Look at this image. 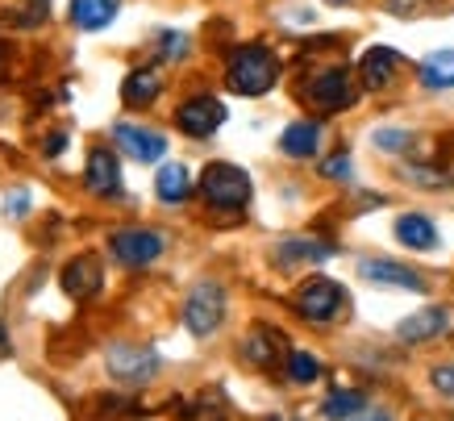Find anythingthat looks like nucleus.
I'll use <instances>...</instances> for the list:
<instances>
[{"label": "nucleus", "mask_w": 454, "mask_h": 421, "mask_svg": "<svg viewBox=\"0 0 454 421\" xmlns=\"http://www.w3.org/2000/svg\"><path fill=\"white\" fill-rule=\"evenodd\" d=\"M421 83L426 88H454V46L450 51H434L421 63Z\"/></svg>", "instance_id": "21"}, {"label": "nucleus", "mask_w": 454, "mask_h": 421, "mask_svg": "<svg viewBox=\"0 0 454 421\" xmlns=\"http://www.w3.org/2000/svg\"><path fill=\"white\" fill-rule=\"evenodd\" d=\"M450 330V313L446 309H421L413 313V317H404L396 326V338L404 342H426V338H438V334H446Z\"/></svg>", "instance_id": "13"}, {"label": "nucleus", "mask_w": 454, "mask_h": 421, "mask_svg": "<svg viewBox=\"0 0 454 421\" xmlns=\"http://www.w3.org/2000/svg\"><path fill=\"white\" fill-rule=\"evenodd\" d=\"M358 275L372 280V284H384V288H409V292H426V280L404 267V263H392V258H363L358 263Z\"/></svg>", "instance_id": "10"}, {"label": "nucleus", "mask_w": 454, "mask_h": 421, "mask_svg": "<svg viewBox=\"0 0 454 421\" xmlns=\"http://www.w3.org/2000/svg\"><path fill=\"white\" fill-rule=\"evenodd\" d=\"M396 68H400V55L392 51V46H372V51L363 55V63H358V71H363V83H367V88H384V83H392Z\"/></svg>", "instance_id": "15"}, {"label": "nucleus", "mask_w": 454, "mask_h": 421, "mask_svg": "<svg viewBox=\"0 0 454 421\" xmlns=\"http://www.w3.org/2000/svg\"><path fill=\"white\" fill-rule=\"evenodd\" d=\"M200 192L213 209H242L250 201V176L234 163H208L200 176Z\"/></svg>", "instance_id": "2"}, {"label": "nucleus", "mask_w": 454, "mask_h": 421, "mask_svg": "<svg viewBox=\"0 0 454 421\" xmlns=\"http://www.w3.org/2000/svg\"><path fill=\"white\" fill-rule=\"evenodd\" d=\"M279 75V63L267 46H238L230 55V68H225V80L230 88L242 96H262L271 92V83Z\"/></svg>", "instance_id": "1"}, {"label": "nucleus", "mask_w": 454, "mask_h": 421, "mask_svg": "<svg viewBox=\"0 0 454 421\" xmlns=\"http://www.w3.org/2000/svg\"><path fill=\"white\" fill-rule=\"evenodd\" d=\"M296 309H301L309 322L325 326V322H333V317H342L346 292H342V284H333V280H325V275H317V280H309V284L301 288Z\"/></svg>", "instance_id": "4"}, {"label": "nucleus", "mask_w": 454, "mask_h": 421, "mask_svg": "<svg viewBox=\"0 0 454 421\" xmlns=\"http://www.w3.org/2000/svg\"><path fill=\"white\" fill-rule=\"evenodd\" d=\"M325 176H330V179H346V176H350V159H346V155L330 159V163H325Z\"/></svg>", "instance_id": "29"}, {"label": "nucleus", "mask_w": 454, "mask_h": 421, "mask_svg": "<svg viewBox=\"0 0 454 421\" xmlns=\"http://www.w3.org/2000/svg\"><path fill=\"white\" fill-rule=\"evenodd\" d=\"M279 263H301V258H309V263H321V258L333 255L330 242H313V238H288V242H279Z\"/></svg>", "instance_id": "22"}, {"label": "nucleus", "mask_w": 454, "mask_h": 421, "mask_svg": "<svg viewBox=\"0 0 454 421\" xmlns=\"http://www.w3.org/2000/svg\"><path fill=\"white\" fill-rule=\"evenodd\" d=\"M188 171H184V163H167L159 167V179H154V192H159V201L163 204H179L188 201Z\"/></svg>", "instance_id": "18"}, {"label": "nucleus", "mask_w": 454, "mask_h": 421, "mask_svg": "<svg viewBox=\"0 0 454 421\" xmlns=\"http://www.w3.org/2000/svg\"><path fill=\"white\" fill-rule=\"evenodd\" d=\"M317 147H321V125L317 122H292L284 134H279V150L288 159H313Z\"/></svg>", "instance_id": "14"}, {"label": "nucleus", "mask_w": 454, "mask_h": 421, "mask_svg": "<svg viewBox=\"0 0 454 421\" xmlns=\"http://www.w3.org/2000/svg\"><path fill=\"white\" fill-rule=\"evenodd\" d=\"M358 421H392L387 413H367V417H358Z\"/></svg>", "instance_id": "32"}, {"label": "nucleus", "mask_w": 454, "mask_h": 421, "mask_svg": "<svg viewBox=\"0 0 454 421\" xmlns=\"http://www.w3.org/2000/svg\"><path fill=\"white\" fill-rule=\"evenodd\" d=\"M279 334L276 330H267V326H259L254 334L247 338V346H242V354H247V363H254V367H271L276 363V354H279Z\"/></svg>", "instance_id": "20"}, {"label": "nucleus", "mask_w": 454, "mask_h": 421, "mask_svg": "<svg viewBox=\"0 0 454 421\" xmlns=\"http://www.w3.org/2000/svg\"><path fill=\"white\" fill-rule=\"evenodd\" d=\"M176 122H179V130H184V134L208 138L221 122H225V105H221V100H213V96H196V100H188V105H179Z\"/></svg>", "instance_id": "7"}, {"label": "nucleus", "mask_w": 454, "mask_h": 421, "mask_svg": "<svg viewBox=\"0 0 454 421\" xmlns=\"http://www.w3.org/2000/svg\"><path fill=\"white\" fill-rule=\"evenodd\" d=\"M4 209H9V218H26L29 192H13V196H4Z\"/></svg>", "instance_id": "27"}, {"label": "nucleus", "mask_w": 454, "mask_h": 421, "mask_svg": "<svg viewBox=\"0 0 454 421\" xmlns=\"http://www.w3.org/2000/svg\"><path fill=\"white\" fill-rule=\"evenodd\" d=\"M321 376V363H317L309 351H292L288 354V380L292 384H313Z\"/></svg>", "instance_id": "24"}, {"label": "nucleus", "mask_w": 454, "mask_h": 421, "mask_svg": "<svg viewBox=\"0 0 454 421\" xmlns=\"http://www.w3.org/2000/svg\"><path fill=\"white\" fill-rule=\"evenodd\" d=\"M167 238L154 230H117L109 238V250L117 263H125V267H146V263H154V258L163 255Z\"/></svg>", "instance_id": "5"}, {"label": "nucleus", "mask_w": 454, "mask_h": 421, "mask_svg": "<svg viewBox=\"0 0 454 421\" xmlns=\"http://www.w3.org/2000/svg\"><path fill=\"white\" fill-rule=\"evenodd\" d=\"M63 142H67L63 134H51V142H46V155H59V150H63Z\"/></svg>", "instance_id": "30"}, {"label": "nucleus", "mask_w": 454, "mask_h": 421, "mask_svg": "<svg viewBox=\"0 0 454 421\" xmlns=\"http://www.w3.org/2000/svg\"><path fill=\"white\" fill-rule=\"evenodd\" d=\"M159 88H163V80L154 75V71H129L121 83V100L125 105H151L154 96H159Z\"/></svg>", "instance_id": "19"}, {"label": "nucleus", "mask_w": 454, "mask_h": 421, "mask_svg": "<svg viewBox=\"0 0 454 421\" xmlns=\"http://www.w3.org/2000/svg\"><path fill=\"white\" fill-rule=\"evenodd\" d=\"M367 409V396L355 393V388H342V393H330L325 396V405H321V413L330 421H346V417H355V413H363Z\"/></svg>", "instance_id": "23"}, {"label": "nucleus", "mask_w": 454, "mask_h": 421, "mask_svg": "<svg viewBox=\"0 0 454 421\" xmlns=\"http://www.w3.org/2000/svg\"><path fill=\"white\" fill-rule=\"evenodd\" d=\"M109 371L113 380L121 384H146L159 371V354L151 346H125V342H117L109 351Z\"/></svg>", "instance_id": "6"}, {"label": "nucleus", "mask_w": 454, "mask_h": 421, "mask_svg": "<svg viewBox=\"0 0 454 421\" xmlns=\"http://www.w3.org/2000/svg\"><path fill=\"white\" fill-rule=\"evenodd\" d=\"M309 100H313L317 109L338 113L355 100V83H350V75H346L342 68H333V71H325V75H317V80L309 83Z\"/></svg>", "instance_id": "9"}, {"label": "nucleus", "mask_w": 454, "mask_h": 421, "mask_svg": "<svg viewBox=\"0 0 454 421\" xmlns=\"http://www.w3.org/2000/svg\"><path fill=\"white\" fill-rule=\"evenodd\" d=\"M113 138H117V147H125V155H134L138 163H159L167 155V138L154 134V130H142V125L117 122L113 125Z\"/></svg>", "instance_id": "8"}, {"label": "nucleus", "mask_w": 454, "mask_h": 421, "mask_svg": "<svg viewBox=\"0 0 454 421\" xmlns=\"http://www.w3.org/2000/svg\"><path fill=\"white\" fill-rule=\"evenodd\" d=\"M117 17V0H71V21L80 29H105Z\"/></svg>", "instance_id": "17"}, {"label": "nucleus", "mask_w": 454, "mask_h": 421, "mask_svg": "<svg viewBox=\"0 0 454 421\" xmlns=\"http://www.w3.org/2000/svg\"><path fill=\"white\" fill-rule=\"evenodd\" d=\"M404 142H409V134H404V130H375V147H384L387 155L404 150Z\"/></svg>", "instance_id": "25"}, {"label": "nucleus", "mask_w": 454, "mask_h": 421, "mask_svg": "<svg viewBox=\"0 0 454 421\" xmlns=\"http://www.w3.org/2000/svg\"><path fill=\"white\" fill-rule=\"evenodd\" d=\"M188 55V38L184 34H163V59H184Z\"/></svg>", "instance_id": "26"}, {"label": "nucleus", "mask_w": 454, "mask_h": 421, "mask_svg": "<svg viewBox=\"0 0 454 421\" xmlns=\"http://www.w3.org/2000/svg\"><path fill=\"white\" fill-rule=\"evenodd\" d=\"M330 4H342V0H330Z\"/></svg>", "instance_id": "34"}, {"label": "nucleus", "mask_w": 454, "mask_h": 421, "mask_svg": "<svg viewBox=\"0 0 454 421\" xmlns=\"http://www.w3.org/2000/svg\"><path fill=\"white\" fill-rule=\"evenodd\" d=\"M434 388L454 396V367H438V371H434Z\"/></svg>", "instance_id": "28"}, {"label": "nucleus", "mask_w": 454, "mask_h": 421, "mask_svg": "<svg viewBox=\"0 0 454 421\" xmlns=\"http://www.w3.org/2000/svg\"><path fill=\"white\" fill-rule=\"evenodd\" d=\"M396 238L413 250H434L438 246V226L426 218V213H404L396 221Z\"/></svg>", "instance_id": "16"}, {"label": "nucleus", "mask_w": 454, "mask_h": 421, "mask_svg": "<svg viewBox=\"0 0 454 421\" xmlns=\"http://www.w3.org/2000/svg\"><path fill=\"white\" fill-rule=\"evenodd\" d=\"M100 280H105V272H100V263L92 255L71 258L67 267H63V288H67L75 300L97 297V292H100Z\"/></svg>", "instance_id": "11"}, {"label": "nucleus", "mask_w": 454, "mask_h": 421, "mask_svg": "<svg viewBox=\"0 0 454 421\" xmlns=\"http://www.w3.org/2000/svg\"><path fill=\"white\" fill-rule=\"evenodd\" d=\"M221 322H225V292H221V284H213V280L196 284L188 292V305H184V326L192 330L196 338H208Z\"/></svg>", "instance_id": "3"}, {"label": "nucleus", "mask_w": 454, "mask_h": 421, "mask_svg": "<svg viewBox=\"0 0 454 421\" xmlns=\"http://www.w3.org/2000/svg\"><path fill=\"white\" fill-rule=\"evenodd\" d=\"M88 188L97 196H117L121 192V167H117V155L113 150H92L88 155Z\"/></svg>", "instance_id": "12"}, {"label": "nucleus", "mask_w": 454, "mask_h": 421, "mask_svg": "<svg viewBox=\"0 0 454 421\" xmlns=\"http://www.w3.org/2000/svg\"><path fill=\"white\" fill-rule=\"evenodd\" d=\"M271 421H296V417H284V413H279V417H271Z\"/></svg>", "instance_id": "33"}, {"label": "nucleus", "mask_w": 454, "mask_h": 421, "mask_svg": "<svg viewBox=\"0 0 454 421\" xmlns=\"http://www.w3.org/2000/svg\"><path fill=\"white\" fill-rule=\"evenodd\" d=\"M4 354H9V330L0 326V359H4Z\"/></svg>", "instance_id": "31"}]
</instances>
